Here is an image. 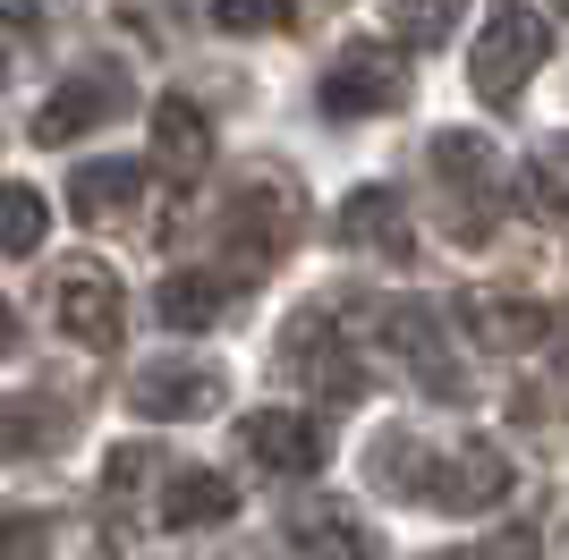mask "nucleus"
<instances>
[{
	"label": "nucleus",
	"mask_w": 569,
	"mask_h": 560,
	"mask_svg": "<svg viewBox=\"0 0 569 560\" xmlns=\"http://www.w3.org/2000/svg\"><path fill=\"white\" fill-rule=\"evenodd\" d=\"M545 51H552V26L536 9H501L485 26V43H476V93L485 102H519V86L545 69Z\"/></svg>",
	"instance_id": "1"
},
{
	"label": "nucleus",
	"mask_w": 569,
	"mask_h": 560,
	"mask_svg": "<svg viewBox=\"0 0 569 560\" xmlns=\"http://www.w3.org/2000/svg\"><path fill=\"white\" fill-rule=\"evenodd\" d=\"M51 314H60V331L111 349V340H119V280L102 272V263H60V280H51Z\"/></svg>",
	"instance_id": "2"
},
{
	"label": "nucleus",
	"mask_w": 569,
	"mask_h": 560,
	"mask_svg": "<svg viewBox=\"0 0 569 560\" xmlns=\"http://www.w3.org/2000/svg\"><path fill=\"white\" fill-rule=\"evenodd\" d=\"M400 93H408V86H400V60H391L382 43H357L349 60L332 69V93H323V111H391Z\"/></svg>",
	"instance_id": "3"
},
{
	"label": "nucleus",
	"mask_w": 569,
	"mask_h": 560,
	"mask_svg": "<svg viewBox=\"0 0 569 560\" xmlns=\"http://www.w3.org/2000/svg\"><path fill=\"white\" fill-rule=\"evenodd\" d=\"M247 450H256L263 467L315 476V467H323V424H307V417H247Z\"/></svg>",
	"instance_id": "4"
},
{
	"label": "nucleus",
	"mask_w": 569,
	"mask_h": 560,
	"mask_svg": "<svg viewBox=\"0 0 569 560\" xmlns=\"http://www.w3.org/2000/svg\"><path fill=\"white\" fill-rule=\"evenodd\" d=\"M289 543H298L307 560H357V552H366L357 518L323 510V501H298V510H289Z\"/></svg>",
	"instance_id": "5"
},
{
	"label": "nucleus",
	"mask_w": 569,
	"mask_h": 560,
	"mask_svg": "<svg viewBox=\"0 0 569 560\" xmlns=\"http://www.w3.org/2000/svg\"><path fill=\"white\" fill-rule=\"evenodd\" d=\"M153 144H162V162L188 179V170L204 162V119H196V102H179V93L153 102Z\"/></svg>",
	"instance_id": "6"
},
{
	"label": "nucleus",
	"mask_w": 569,
	"mask_h": 560,
	"mask_svg": "<svg viewBox=\"0 0 569 560\" xmlns=\"http://www.w3.org/2000/svg\"><path fill=\"white\" fill-rule=\"evenodd\" d=\"M144 187V170L137 162H94V170H77V212L86 221H119V204Z\"/></svg>",
	"instance_id": "7"
},
{
	"label": "nucleus",
	"mask_w": 569,
	"mask_h": 560,
	"mask_svg": "<svg viewBox=\"0 0 569 560\" xmlns=\"http://www.w3.org/2000/svg\"><path fill=\"white\" fill-rule=\"evenodd\" d=\"M221 382L213 373H170V366H144L137 373V408H153V417H179V408H204Z\"/></svg>",
	"instance_id": "8"
},
{
	"label": "nucleus",
	"mask_w": 569,
	"mask_h": 560,
	"mask_svg": "<svg viewBox=\"0 0 569 560\" xmlns=\"http://www.w3.org/2000/svg\"><path fill=\"white\" fill-rule=\"evenodd\" d=\"M221 510H230V484H221V476H204V467H188V476H179V492L162 501L170 527H204V518H221Z\"/></svg>",
	"instance_id": "9"
},
{
	"label": "nucleus",
	"mask_w": 569,
	"mask_h": 560,
	"mask_svg": "<svg viewBox=\"0 0 569 560\" xmlns=\"http://www.w3.org/2000/svg\"><path fill=\"white\" fill-rule=\"evenodd\" d=\"M34 238H43V196L0 179V256H26Z\"/></svg>",
	"instance_id": "10"
},
{
	"label": "nucleus",
	"mask_w": 569,
	"mask_h": 560,
	"mask_svg": "<svg viewBox=\"0 0 569 560\" xmlns=\"http://www.w3.org/2000/svg\"><path fill=\"white\" fill-rule=\"evenodd\" d=\"M221 306H230V298H221L213 280H170V289H162V323L196 331V323H221Z\"/></svg>",
	"instance_id": "11"
},
{
	"label": "nucleus",
	"mask_w": 569,
	"mask_h": 560,
	"mask_svg": "<svg viewBox=\"0 0 569 560\" xmlns=\"http://www.w3.org/2000/svg\"><path fill=\"white\" fill-rule=\"evenodd\" d=\"M357 230L375 238V247H391V256H408V230H400V204H391V196H382V187H375V196H357V204H349V238H357Z\"/></svg>",
	"instance_id": "12"
},
{
	"label": "nucleus",
	"mask_w": 569,
	"mask_h": 560,
	"mask_svg": "<svg viewBox=\"0 0 569 560\" xmlns=\"http://www.w3.org/2000/svg\"><path fill=\"white\" fill-rule=\"evenodd\" d=\"M459 9H468V0H400L391 18H400V43H442L459 26Z\"/></svg>",
	"instance_id": "13"
},
{
	"label": "nucleus",
	"mask_w": 569,
	"mask_h": 560,
	"mask_svg": "<svg viewBox=\"0 0 569 560\" xmlns=\"http://www.w3.org/2000/svg\"><path fill=\"white\" fill-rule=\"evenodd\" d=\"M102 111H111V93H86V86H77V93H60V102L43 111V137H69V128H94Z\"/></svg>",
	"instance_id": "14"
},
{
	"label": "nucleus",
	"mask_w": 569,
	"mask_h": 560,
	"mask_svg": "<svg viewBox=\"0 0 569 560\" xmlns=\"http://www.w3.org/2000/svg\"><path fill=\"white\" fill-rule=\"evenodd\" d=\"M451 560H536V536H527V527H510L501 543H485V552H451Z\"/></svg>",
	"instance_id": "15"
},
{
	"label": "nucleus",
	"mask_w": 569,
	"mask_h": 560,
	"mask_svg": "<svg viewBox=\"0 0 569 560\" xmlns=\"http://www.w3.org/2000/svg\"><path fill=\"white\" fill-rule=\"evenodd\" d=\"M281 0H221V26H272Z\"/></svg>",
	"instance_id": "16"
},
{
	"label": "nucleus",
	"mask_w": 569,
	"mask_h": 560,
	"mask_svg": "<svg viewBox=\"0 0 569 560\" xmlns=\"http://www.w3.org/2000/svg\"><path fill=\"white\" fill-rule=\"evenodd\" d=\"M34 34V0H0V43H26Z\"/></svg>",
	"instance_id": "17"
},
{
	"label": "nucleus",
	"mask_w": 569,
	"mask_h": 560,
	"mask_svg": "<svg viewBox=\"0 0 569 560\" xmlns=\"http://www.w3.org/2000/svg\"><path fill=\"white\" fill-rule=\"evenodd\" d=\"M561 349H569V331H561ZM561 366H569V357H561Z\"/></svg>",
	"instance_id": "18"
},
{
	"label": "nucleus",
	"mask_w": 569,
	"mask_h": 560,
	"mask_svg": "<svg viewBox=\"0 0 569 560\" xmlns=\"http://www.w3.org/2000/svg\"><path fill=\"white\" fill-rule=\"evenodd\" d=\"M561 18H569V0H561Z\"/></svg>",
	"instance_id": "19"
}]
</instances>
